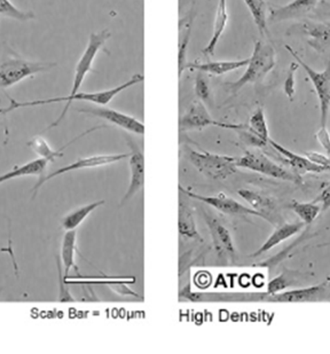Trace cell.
I'll use <instances>...</instances> for the list:
<instances>
[{"mask_svg": "<svg viewBox=\"0 0 330 354\" xmlns=\"http://www.w3.org/2000/svg\"><path fill=\"white\" fill-rule=\"evenodd\" d=\"M144 80V75L134 74L125 83L120 84L118 86L113 87V88H109V90L98 91V92H77L73 95L51 97V99H44V100L24 101L22 102V101H17L13 99V97H8L10 106L6 108H0V116H6V115L10 114L12 111H17L19 108L36 107V106H45V104L66 102L64 111L61 113L59 118L54 123L51 124L50 127H47V130H50V129L57 127L64 120L73 101H86V102H91V104H97V106H107L110 101L116 97L117 94H120V92H123V91L127 90V88H130V87L134 86L137 84L143 83Z\"/></svg>", "mask_w": 330, "mask_h": 354, "instance_id": "1", "label": "cell"}, {"mask_svg": "<svg viewBox=\"0 0 330 354\" xmlns=\"http://www.w3.org/2000/svg\"><path fill=\"white\" fill-rule=\"evenodd\" d=\"M277 64V53L271 44L257 40L255 43L254 52L249 57L247 71L237 82L227 84L230 92H237L248 84H257L263 82L264 78L273 71Z\"/></svg>", "mask_w": 330, "mask_h": 354, "instance_id": "2", "label": "cell"}, {"mask_svg": "<svg viewBox=\"0 0 330 354\" xmlns=\"http://www.w3.org/2000/svg\"><path fill=\"white\" fill-rule=\"evenodd\" d=\"M57 67L54 62H36L20 57H6L0 62V90H6L35 75Z\"/></svg>", "mask_w": 330, "mask_h": 354, "instance_id": "3", "label": "cell"}, {"mask_svg": "<svg viewBox=\"0 0 330 354\" xmlns=\"http://www.w3.org/2000/svg\"><path fill=\"white\" fill-rule=\"evenodd\" d=\"M188 158L201 174L214 180H223L237 172L235 158L211 154L209 151H190Z\"/></svg>", "mask_w": 330, "mask_h": 354, "instance_id": "4", "label": "cell"}, {"mask_svg": "<svg viewBox=\"0 0 330 354\" xmlns=\"http://www.w3.org/2000/svg\"><path fill=\"white\" fill-rule=\"evenodd\" d=\"M237 167H244V169L258 172V174H264L267 177L291 181L293 184L303 183L300 174H293L291 171L286 170L259 151H246V154L242 158H237Z\"/></svg>", "mask_w": 330, "mask_h": 354, "instance_id": "5", "label": "cell"}, {"mask_svg": "<svg viewBox=\"0 0 330 354\" xmlns=\"http://www.w3.org/2000/svg\"><path fill=\"white\" fill-rule=\"evenodd\" d=\"M284 48L291 54V57L297 61V64H300V67L303 68L310 78L320 102L321 127H326L330 108V57L324 71H314L313 68H311L309 64H305L302 60V57H298V54L289 45H284Z\"/></svg>", "mask_w": 330, "mask_h": 354, "instance_id": "6", "label": "cell"}, {"mask_svg": "<svg viewBox=\"0 0 330 354\" xmlns=\"http://www.w3.org/2000/svg\"><path fill=\"white\" fill-rule=\"evenodd\" d=\"M111 37V32L109 29H104L99 32H93L90 35L89 43H87L86 48L84 50L82 57L77 62L75 73H73V87H71V94L73 95L80 91L82 84L86 78L87 75L93 71V62L97 57L98 53L100 52L101 48L104 46V44L109 38Z\"/></svg>", "mask_w": 330, "mask_h": 354, "instance_id": "7", "label": "cell"}, {"mask_svg": "<svg viewBox=\"0 0 330 354\" xmlns=\"http://www.w3.org/2000/svg\"><path fill=\"white\" fill-rule=\"evenodd\" d=\"M208 127H218L237 131L242 127V124L218 122L209 114V111H207V108L202 101H195L194 104H190V107L187 109L186 114H183V116H181L179 120L181 132L203 130Z\"/></svg>", "mask_w": 330, "mask_h": 354, "instance_id": "8", "label": "cell"}, {"mask_svg": "<svg viewBox=\"0 0 330 354\" xmlns=\"http://www.w3.org/2000/svg\"><path fill=\"white\" fill-rule=\"evenodd\" d=\"M179 191L187 196H190V198L210 205L216 210L220 211L221 214H230V216H256V217L262 218V214L259 212L246 207L244 204L239 203L237 201L226 196L223 193H220L216 196H204V195L196 194L194 192L188 191L183 186H179Z\"/></svg>", "mask_w": 330, "mask_h": 354, "instance_id": "9", "label": "cell"}, {"mask_svg": "<svg viewBox=\"0 0 330 354\" xmlns=\"http://www.w3.org/2000/svg\"><path fill=\"white\" fill-rule=\"evenodd\" d=\"M78 111L82 114L90 115V116H94V118L107 120L115 127H120V129L131 132V133L141 134V136L145 133V125L141 123L140 120L132 118L130 115L104 107V106H92V107L82 108Z\"/></svg>", "mask_w": 330, "mask_h": 354, "instance_id": "10", "label": "cell"}, {"mask_svg": "<svg viewBox=\"0 0 330 354\" xmlns=\"http://www.w3.org/2000/svg\"><path fill=\"white\" fill-rule=\"evenodd\" d=\"M129 156H130V153L129 154L98 155V156H92V158H80V160L69 164V165H66V167H61L59 170L54 171V172L48 174V176L40 177L38 183L33 188L34 197L38 193V189L46 181L51 180V179H53V178L60 176V174H68V172H71V171L85 170V169H92V167H104V165L116 163V162H120V160L129 158Z\"/></svg>", "mask_w": 330, "mask_h": 354, "instance_id": "11", "label": "cell"}, {"mask_svg": "<svg viewBox=\"0 0 330 354\" xmlns=\"http://www.w3.org/2000/svg\"><path fill=\"white\" fill-rule=\"evenodd\" d=\"M293 31L306 37L307 44L318 53H324L330 50V22L304 21L293 26Z\"/></svg>", "mask_w": 330, "mask_h": 354, "instance_id": "12", "label": "cell"}, {"mask_svg": "<svg viewBox=\"0 0 330 354\" xmlns=\"http://www.w3.org/2000/svg\"><path fill=\"white\" fill-rule=\"evenodd\" d=\"M237 194L250 204L254 210L259 212L264 221H268L274 226L284 224L277 202L273 198L250 189H239Z\"/></svg>", "mask_w": 330, "mask_h": 354, "instance_id": "13", "label": "cell"}, {"mask_svg": "<svg viewBox=\"0 0 330 354\" xmlns=\"http://www.w3.org/2000/svg\"><path fill=\"white\" fill-rule=\"evenodd\" d=\"M127 142H129L131 147L130 156H129L131 174L130 185H129L127 193L124 194L123 198H122L120 205L127 203V201L131 200L134 195L140 192L141 188L144 187L145 174H146L144 154L131 141H127Z\"/></svg>", "mask_w": 330, "mask_h": 354, "instance_id": "14", "label": "cell"}, {"mask_svg": "<svg viewBox=\"0 0 330 354\" xmlns=\"http://www.w3.org/2000/svg\"><path fill=\"white\" fill-rule=\"evenodd\" d=\"M326 284L327 283H321L313 287L302 288V289H295V290L284 291V292L281 291V294L279 292L274 295L265 294V296L258 299L272 301V303H305V301H318L326 294L327 291Z\"/></svg>", "mask_w": 330, "mask_h": 354, "instance_id": "15", "label": "cell"}, {"mask_svg": "<svg viewBox=\"0 0 330 354\" xmlns=\"http://www.w3.org/2000/svg\"><path fill=\"white\" fill-rule=\"evenodd\" d=\"M319 0H293L284 6L277 7L271 10L270 19L272 24L284 21L302 19L317 7Z\"/></svg>", "mask_w": 330, "mask_h": 354, "instance_id": "16", "label": "cell"}, {"mask_svg": "<svg viewBox=\"0 0 330 354\" xmlns=\"http://www.w3.org/2000/svg\"><path fill=\"white\" fill-rule=\"evenodd\" d=\"M204 218L207 221L214 247L218 254L233 257L235 254V248H234L233 239L230 236V231L218 221L217 218H214L210 214L204 212Z\"/></svg>", "mask_w": 330, "mask_h": 354, "instance_id": "17", "label": "cell"}, {"mask_svg": "<svg viewBox=\"0 0 330 354\" xmlns=\"http://www.w3.org/2000/svg\"><path fill=\"white\" fill-rule=\"evenodd\" d=\"M268 144H270L279 154L282 155V156L288 160V163L291 164L293 170L296 171V174H321V172L327 171L324 167L313 163V162L309 160V158L295 154L293 151H289L287 148H284V146H281L280 144H277V141L270 139Z\"/></svg>", "mask_w": 330, "mask_h": 354, "instance_id": "18", "label": "cell"}, {"mask_svg": "<svg viewBox=\"0 0 330 354\" xmlns=\"http://www.w3.org/2000/svg\"><path fill=\"white\" fill-rule=\"evenodd\" d=\"M249 64V57L244 60H230V61H209L204 64H186L185 71H196L203 73V74L214 75V76H221V75L228 74L230 71H235L241 68L247 67Z\"/></svg>", "mask_w": 330, "mask_h": 354, "instance_id": "19", "label": "cell"}, {"mask_svg": "<svg viewBox=\"0 0 330 354\" xmlns=\"http://www.w3.org/2000/svg\"><path fill=\"white\" fill-rule=\"evenodd\" d=\"M228 19H230V15H228V10H227V0H218L212 35H211L210 40H209L207 46L202 50V53L205 57H214L220 38H221L223 31L226 29Z\"/></svg>", "mask_w": 330, "mask_h": 354, "instance_id": "20", "label": "cell"}, {"mask_svg": "<svg viewBox=\"0 0 330 354\" xmlns=\"http://www.w3.org/2000/svg\"><path fill=\"white\" fill-rule=\"evenodd\" d=\"M303 221L300 223H286V224H281L277 226V230L268 236L263 245L251 254L250 257H258L260 254H265L267 251H270L271 249L277 247L279 244L282 243L284 241L291 239L293 235H296L298 232L304 227Z\"/></svg>", "mask_w": 330, "mask_h": 354, "instance_id": "21", "label": "cell"}, {"mask_svg": "<svg viewBox=\"0 0 330 354\" xmlns=\"http://www.w3.org/2000/svg\"><path fill=\"white\" fill-rule=\"evenodd\" d=\"M104 127H107V125H100V127H92L90 130L85 131V132L80 134V136L75 138L73 140L69 141L67 145H64V146H62V147H61L60 149H57V151H53V149L50 147V145L47 144V141L42 137H35L34 139L29 141L27 145L28 147H30L39 158H46V160H50L51 163H52V162H54L57 158H62V156H64L62 151H64L66 148L69 147L71 145H73V142H76L80 138H83L84 136L92 133L94 131L104 129Z\"/></svg>", "mask_w": 330, "mask_h": 354, "instance_id": "22", "label": "cell"}, {"mask_svg": "<svg viewBox=\"0 0 330 354\" xmlns=\"http://www.w3.org/2000/svg\"><path fill=\"white\" fill-rule=\"evenodd\" d=\"M193 14L188 13L179 20V37H178V74L179 78L185 71L187 60V48L190 45V36L193 31Z\"/></svg>", "mask_w": 330, "mask_h": 354, "instance_id": "23", "label": "cell"}, {"mask_svg": "<svg viewBox=\"0 0 330 354\" xmlns=\"http://www.w3.org/2000/svg\"><path fill=\"white\" fill-rule=\"evenodd\" d=\"M48 163H51L50 160H46V158H39L30 160V162L21 165V167H15L13 170L8 171L6 174L0 176V184H3L5 181L12 180V179L26 177V176L43 177Z\"/></svg>", "mask_w": 330, "mask_h": 354, "instance_id": "24", "label": "cell"}, {"mask_svg": "<svg viewBox=\"0 0 330 354\" xmlns=\"http://www.w3.org/2000/svg\"><path fill=\"white\" fill-rule=\"evenodd\" d=\"M77 252V231H67L64 234L62 244H61V261L64 268V280L69 277V272L75 268L78 272L76 263H75V254Z\"/></svg>", "mask_w": 330, "mask_h": 354, "instance_id": "25", "label": "cell"}, {"mask_svg": "<svg viewBox=\"0 0 330 354\" xmlns=\"http://www.w3.org/2000/svg\"><path fill=\"white\" fill-rule=\"evenodd\" d=\"M178 230L181 236L203 242V239L197 231L196 221L194 217L193 209L187 204H179V218H178Z\"/></svg>", "mask_w": 330, "mask_h": 354, "instance_id": "26", "label": "cell"}, {"mask_svg": "<svg viewBox=\"0 0 330 354\" xmlns=\"http://www.w3.org/2000/svg\"><path fill=\"white\" fill-rule=\"evenodd\" d=\"M106 203V201H97V202H92V203L84 205V207L77 209V210L73 211L71 214H67L66 217L62 219V227L66 231H73L77 227H80V225L93 212L95 209L104 205Z\"/></svg>", "mask_w": 330, "mask_h": 354, "instance_id": "27", "label": "cell"}, {"mask_svg": "<svg viewBox=\"0 0 330 354\" xmlns=\"http://www.w3.org/2000/svg\"><path fill=\"white\" fill-rule=\"evenodd\" d=\"M254 19L255 24L262 36L268 35L267 30V5L265 0H244Z\"/></svg>", "mask_w": 330, "mask_h": 354, "instance_id": "28", "label": "cell"}, {"mask_svg": "<svg viewBox=\"0 0 330 354\" xmlns=\"http://www.w3.org/2000/svg\"><path fill=\"white\" fill-rule=\"evenodd\" d=\"M291 209L302 219L305 225L312 224L321 211L320 205H318L315 202L302 203V202H297V201H293V203L291 204Z\"/></svg>", "mask_w": 330, "mask_h": 354, "instance_id": "29", "label": "cell"}, {"mask_svg": "<svg viewBox=\"0 0 330 354\" xmlns=\"http://www.w3.org/2000/svg\"><path fill=\"white\" fill-rule=\"evenodd\" d=\"M248 127L251 132L256 134L257 137H259L262 140L268 144L271 139L270 132H268V127H267L266 118H265L263 108H258L254 114L251 115Z\"/></svg>", "mask_w": 330, "mask_h": 354, "instance_id": "30", "label": "cell"}, {"mask_svg": "<svg viewBox=\"0 0 330 354\" xmlns=\"http://www.w3.org/2000/svg\"><path fill=\"white\" fill-rule=\"evenodd\" d=\"M0 15L20 21V22H26V21L35 19V14L33 12H24V10H19L10 0H0Z\"/></svg>", "mask_w": 330, "mask_h": 354, "instance_id": "31", "label": "cell"}, {"mask_svg": "<svg viewBox=\"0 0 330 354\" xmlns=\"http://www.w3.org/2000/svg\"><path fill=\"white\" fill-rule=\"evenodd\" d=\"M194 91L196 97L200 99L202 102L205 104H211V90L208 83V80L204 76L203 73L197 71L195 76V85H194Z\"/></svg>", "mask_w": 330, "mask_h": 354, "instance_id": "32", "label": "cell"}, {"mask_svg": "<svg viewBox=\"0 0 330 354\" xmlns=\"http://www.w3.org/2000/svg\"><path fill=\"white\" fill-rule=\"evenodd\" d=\"M298 68H300V64H297V61L293 62V64H291V67H289V71H288L287 78L284 80V92L291 101L293 100L295 94H296V87H295L296 86V80H295V75H296V71H298Z\"/></svg>", "mask_w": 330, "mask_h": 354, "instance_id": "33", "label": "cell"}, {"mask_svg": "<svg viewBox=\"0 0 330 354\" xmlns=\"http://www.w3.org/2000/svg\"><path fill=\"white\" fill-rule=\"evenodd\" d=\"M289 286H291V281L286 277V274L279 275L273 280L270 281V283L267 284V294H277V292H281L284 289H287Z\"/></svg>", "mask_w": 330, "mask_h": 354, "instance_id": "34", "label": "cell"}, {"mask_svg": "<svg viewBox=\"0 0 330 354\" xmlns=\"http://www.w3.org/2000/svg\"><path fill=\"white\" fill-rule=\"evenodd\" d=\"M57 271H59V280H60V296H59V301H73V297L71 296V292L68 290L67 283L64 281V274H62V266H61L59 258L57 259Z\"/></svg>", "mask_w": 330, "mask_h": 354, "instance_id": "35", "label": "cell"}, {"mask_svg": "<svg viewBox=\"0 0 330 354\" xmlns=\"http://www.w3.org/2000/svg\"><path fill=\"white\" fill-rule=\"evenodd\" d=\"M317 140L320 142L321 146L324 148L328 158H330V133L328 132L327 127H321L315 133Z\"/></svg>", "mask_w": 330, "mask_h": 354, "instance_id": "36", "label": "cell"}, {"mask_svg": "<svg viewBox=\"0 0 330 354\" xmlns=\"http://www.w3.org/2000/svg\"><path fill=\"white\" fill-rule=\"evenodd\" d=\"M305 156H306L309 160H312L313 163L324 167L327 171H330V158H328V156L319 154V153H315V151H306Z\"/></svg>", "mask_w": 330, "mask_h": 354, "instance_id": "37", "label": "cell"}, {"mask_svg": "<svg viewBox=\"0 0 330 354\" xmlns=\"http://www.w3.org/2000/svg\"><path fill=\"white\" fill-rule=\"evenodd\" d=\"M314 202H320L321 203V211L326 212V211L330 209V184L328 185L327 187L324 188V191L321 192V194L319 195L317 200Z\"/></svg>", "mask_w": 330, "mask_h": 354, "instance_id": "38", "label": "cell"}, {"mask_svg": "<svg viewBox=\"0 0 330 354\" xmlns=\"http://www.w3.org/2000/svg\"><path fill=\"white\" fill-rule=\"evenodd\" d=\"M327 284H328V287H329V288H330V280H329V282H328V283H327Z\"/></svg>", "mask_w": 330, "mask_h": 354, "instance_id": "39", "label": "cell"}, {"mask_svg": "<svg viewBox=\"0 0 330 354\" xmlns=\"http://www.w3.org/2000/svg\"><path fill=\"white\" fill-rule=\"evenodd\" d=\"M330 244V243H329Z\"/></svg>", "mask_w": 330, "mask_h": 354, "instance_id": "40", "label": "cell"}]
</instances>
